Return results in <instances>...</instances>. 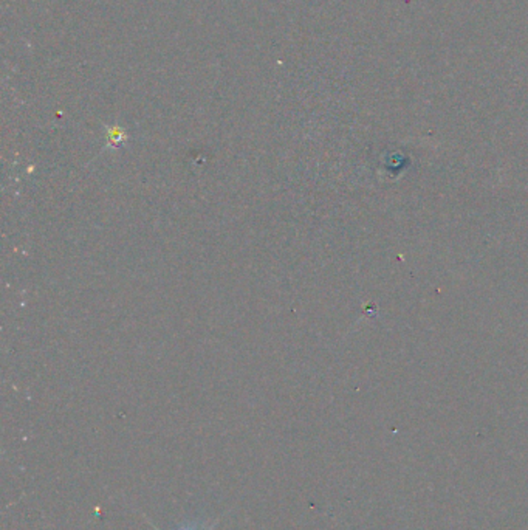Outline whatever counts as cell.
I'll use <instances>...</instances> for the list:
<instances>
[{"label":"cell","mask_w":528,"mask_h":530,"mask_svg":"<svg viewBox=\"0 0 528 530\" xmlns=\"http://www.w3.org/2000/svg\"><path fill=\"white\" fill-rule=\"evenodd\" d=\"M146 521L152 527H154V530H160L154 523H152V521H149L148 518H146ZM217 524H219V521H214L212 524H210L208 521H197L196 519V521H188V523H183L179 530H214Z\"/></svg>","instance_id":"obj_1"}]
</instances>
